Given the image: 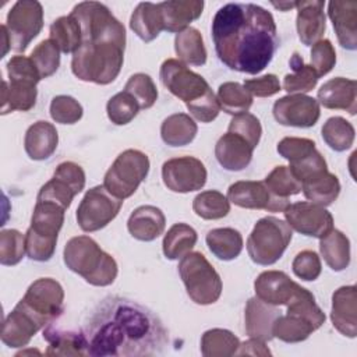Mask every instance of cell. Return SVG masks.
<instances>
[{
	"mask_svg": "<svg viewBox=\"0 0 357 357\" xmlns=\"http://www.w3.org/2000/svg\"><path fill=\"white\" fill-rule=\"evenodd\" d=\"M84 335L93 357L155 356L167 344V331L151 311L117 296L96 307Z\"/></svg>",
	"mask_w": 357,
	"mask_h": 357,
	"instance_id": "cell-1",
	"label": "cell"
},
{
	"mask_svg": "<svg viewBox=\"0 0 357 357\" xmlns=\"http://www.w3.org/2000/svg\"><path fill=\"white\" fill-rule=\"evenodd\" d=\"M212 39L219 60L230 70L258 74L279 47L273 15L254 3H227L212 20Z\"/></svg>",
	"mask_w": 357,
	"mask_h": 357,
	"instance_id": "cell-2",
	"label": "cell"
},
{
	"mask_svg": "<svg viewBox=\"0 0 357 357\" xmlns=\"http://www.w3.org/2000/svg\"><path fill=\"white\" fill-rule=\"evenodd\" d=\"M70 14L81 28V46L71 59L73 74L85 82H113L124 61V25L99 1H81Z\"/></svg>",
	"mask_w": 357,
	"mask_h": 357,
	"instance_id": "cell-3",
	"label": "cell"
},
{
	"mask_svg": "<svg viewBox=\"0 0 357 357\" xmlns=\"http://www.w3.org/2000/svg\"><path fill=\"white\" fill-rule=\"evenodd\" d=\"M63 258L66 266L92 286H109L119 273L116 259L105 252L89 236H77L67 241Z\"/></svg>",
	"mask_w": 357,
	"mask_h": 357,
	"instance_id": "cell-4",
	"label": "cell"
},
{
	"mask_svg": "<svg viewBox=\"0 0 357 357\" xmlns=\"http://www.w3.org/2000/svg\"><path fill=\"white\" fill-rule=\"evenodd\" d=\"M64 212L66 209L56 202L36 199L31 226L25 233V250L32 261L46 262L53 257Z\"/></svg>",
	"mask_w": 357,
	"mask_h": 357,
	"instance_id": "cell-5",
	"label": "cell"
},
{
	"mask_svg": "<svg viewBox=\"0 0 357 357\" xmlns=\"http://www.w3.org/2000/svg\"><path fill=\"white\" fill-rule=\"evenodd\" d=\"M284 315H279L273 324V337L284 343H298L310 337L325 322V314L315 301L314 294L304 290L287 305Z\"/></svg>",
	"mask_w": 357,
	"mask_h": 357,
	"instance_id": "cell-6",
	"label": "cell"
},
{
	"mask_svg": "<svg viewBox=\"0 0 357 357\" xmlns=\"http://www.w3.org/2000/svg\"><path fill=\"white\" fill-rule=\"evenodd\" d=\"M293 237L287 222L275 218H261L247 238V251L252 262L272 265L279 261Z\"/></svg>",
	"mask_w": 357,
	"mask_h": 357,
	"instance_id": "cell-7",
	"label": "cell"
},
{
	"mask_svg": "<svg viewBox=\"0 0 357 357\" xmlns=\"http://www.w3.org/2000/svg\"><path fill=\"white\" fill-rule=\"evenodd\" d=\"M178 273L188 297L199 305H209L222 294V279L201 252L185 254L178 264Z\"/></svg>",
	"mask_w": 357,
	"mask_h": 357,
	"instance_id": "cell-8",
	"label": "cell"
},
{
	"mask_svg": "<svg viewBox=\"0 0 357 357\" xmlns=\"http://www.w3.org/2000/svg\"><path fill=\"white\" fill-rule=\"evenodd\" d=\"M149 158L138 149L123 151L103 177L105 188L119 199L131 197L149 172Z\"/></svg>",
	"mask_w": 357,
	"mask_h": 357,
	"instance_id": "cell-9",
	"label": "cell"
},
{
	"mask_svg": "<svg viewBox=\"0 0 357 357\" xmlns=\"http://www.w3.org/2000/svg\"><path fill=\"white\" fill-rule=\"evenodd\" d=\"M64 290L52 278H40L29 284L17 305L43 329L63 312Z\"/></svg>",
	"mask_w": 357,
	"mask_h": 357,
	"instance_id": "cell-10",
	"label": "cell"
},
{
	"mask_svg": "<svg viewBox=\"0 0 357 357\" xmlns=\"http://www.w3.org/2000/svg\"><path fill=\"white\" fill-rule=\"evenodd\" d=\"M10 46L24 52L43 28V7L36 0H18L10 8L6 20Z\"/></svg>",
	"mask_w": 357,
	"mask_h": 357,
	"instance_id": "cell-11",
	"label": "cell"
},
{
	"mask_svg": "<svg viewBox=\"0 0 357 357\" xmlns=\"http://www.w3.org/2000/svg\"><path fill=\"white\" fill-rule=\"evenodd\" d=\"M123 201L112 195L105 185L89 188L81 199L75 218L84 231H96L106 227L120 212Z\"/></svg>",
	"mask_w": 357,
	"mask_h": 357,
	"instance_id": "cell-12",
	"label": "cell"
},
{
	"mask_svg": "<svg viewBox=\"0 0 357 357\" xmlns=\"http://www.w3.org/2000/svg\"><path fill=\"white\" fill-rule=\"evenodd\" d=\"M159 77L165 88L185 105L204 98L212 91L204 77L177 59L165 60L160 66Z\"/></svg>",
	"mask_w": 357,
	"mask_h": 357,
	"instance_id": "cell-13",
	"label": "cell"
},
{
	"mask_svg": "<svg viewBox=\"0 0 357 357\" xmlns=\"http://www.w3.org/2000/svg\"><path fill=\"white\" fill-rule=\"evenodd\" d=\"M84 187V169L74 162H63L56 167L53 177L40 187L36 199L52 201L67 209L71 205L74 197L79 194Z\"/></svg>",
	"mask_w": 357,
	"mask_h": 357,
	"instance_id": "cell-14",
	"label": "cell"
},
{
	"mask_svg": "<svg viewBox=\"0 0 357 357\" xmlns=\"http://www.w3.org/2000/svg\"><path fill=\"white\" fill-rule=\"evenodd\" d=\"M206 169L204 163L194 156L173 158L163 163L162 178L167 190L173 192H191L201 190L206 183Z\"/></svg>",
	"mask_w": 357,
	"mask_h": 357,
	"instance_id": "cell-15",
	"label": "cell"
},
{
	"mask_svg": "<svg viewBox=\"0 0 357 357\" xmlns=\"http://www.w3.org/2000/svg\"><path fill=\"white\" fill-rule=\"evenodd\" d=\"M284 218L287 225L308 237L322 238L333 229V218L325 206L314 202H296L290 204L284 209Z\"/></svg>",
	"mask_w": 357,
	"mask_h": 357,
	"instance_id": "cell-16",
	"label": "cell"
},
{
	"mask_svg": "<svg viewBox=\"0 0 357 357\" xmlns=\"http://www.w3.org/2000/svg\"><path fill=\"white\" fill-rule=\"evenodd\" d=\"M272 112L279 124L298 128L315 126L321 116L318 100L304 93H291L278 99Z\"/></svg>",
	"mask_w": 357,
	"mask_h": 357,
	"instance_id": "cell-17",
	"label": "cell"
},
{
	"mask_svg": "<svg viewBox=\"0 0 357 357\" xmlns=\"http://www.w3.org/2000/svg\"><path fill=\"white\" fill-rule=\"evenodd\" d=\"M227 199L245 209H264L268 212H284L289 199L275 197L264 181H236L227 190Z\"/></svg>",
	"mask_w": 357,
	"mask_h": 357,
	"instance_id": "cell-18",
	"label": "cell"
},
{
	"mask_svg": "<svg viewBox=\"0 0 357 357\" xmlns=\"http://www.w3.org/2000/svg\"><path fill=\"white\" fill-rule=\"evenodd\" d=\"M255 296L272 305H287L304 287L282 271H265L254 282Z\"/></svg>",
	"mask_w": 357,
	"mask_h": 357,
	"instance_id": "cell-19",
	"label": "cell"
},
{
	"mask_svg": "<svg viewBox=\"0 0 357 357\" xmlns=\"http://www.w3.org/2000/svg\"><path fill=\"white\" fill-rule=\"evenodd\" d=\"M357 290L354 284L342 286L332 294L331 321L337 332L347 337L357 335Z\"/></svg>",
	"mask_w": 357,
	"mask_h": 357,
	"instance_id": "cell-20",
	"label": "cell"
},
{
	"mask_svg": "<svg viewBox=\"0 0 357 357\" xmlns=\"http://www.w3.org/2000/svg\"><path fill=\"white\" fill-rule=\"evenodd\" d=\"M325 1H296L297 20L296 28L298 39L305 46H312L322 39L326 29V18L324 14Z\"/></svg>",
	"mask_w": 357,
	"mask_h": 357,
	"instance_id": "cell-21",
	"label": "cell"
},
{
	"mask_svg": "<svg viewBox=\"0 0 357 357\" xmlns=\"http://www.w3.org/2000/svg\"><path fill=\"white\" fill-rule=\"evenodd\" d=\"M328 15L339 45L347 50L357 49V3L353 0L329 1Z\"/></svg>",
	"mask_w": 357,
	"mask_h": 357,
	"instance_id": "cell-22",
	"label": "cell"
},
{
	"mask_svg": "<svg viewBox=\"0 0 357 357\" xmlns=\"http://www.w3.org/2000/svg\"><path fill=\"white\" fill-rule=\"evenodd\" d=\"M254 148L243 137L227 131L215 145V156L219 165L229 172L245 169L252 159Z\"/></svg>",
	"mask_w": 357,
	"mask_h": 357,
	"instance_id": "cell-23",
	"label": "cell"
},
{
	"mask_svg": "<svg viewBox=\"0 0 357 357\" xmlns=\"http://www.w3.org/2000/svg\"><path fill=\"white\" fill-rule=\"evenodd\" d=\"M357 84L354 79L336 77L318 89V103L326 109L346 110L354 116L357 112Z\"/></svg>",
	"mask_w": 357,
	"mask_h": 357,
	"instance_id": "cell-24",
	"label": "cell"
},
{
	"mask_svg": "<svg viewBox=\"0 0 357 357\" xmlns=\"http://www.w3.org/2000/svg\"><path fill=\"white\" fill-rule=\"evenodd\" d=\"M279 315L280 311L276 308V305L268 304L258 297L248 298L244 311L245 333L250 337H255L264 342L272 340V328Z\"/></svg>",
	"mask_w": 357,
	"mask_h": 357,
	"instance_id": "cell-25",
	"label": "cell"
},
{
	"mask_svg": "<svg viewBox=\"0 0 357 357\" xmlns=\"http://www.w3.org/2000/svg\"><path fill=\"white\" fill-rule=\"evenodd\" d=\"M166 218L163 212L153 205H142L132 211L127 220L130 234L139 241H153L163 234Z\"/></svg>",
	"mask_w": 357,
	"mask_h": 357,
	"instance_id": "cell-26",
	"label": "cell"
},
{
	"mask_svg": "<svg viewBox=\"0 0 357 357\" xmlns=\"http://www.w3.org/2000/svg\"><path fill=\"white\" fill-rule=\"evenodd\" d=\"M59 144V134L56 127L49 123L39 120L33 123L25 132L24 148L26 155L32 160L49 159Z\"/></svg>",
	"mask_w": 357,
	"mask_h": 357,
	"instance_id": "cell-27",
	"label": "cell"
},
{
	"mask_svg": "<svg viewBox=\"0 0 357 357\" xmlns=\"http://www.w3.org/2000/svg\"><path fill=\"white\" fill-rule=\"evenodd\" d=\"M163 26L167 32H181L198 20L204 10V1L199 0H169L159 3Z\"/></svg>",
	"mask_w": 357,
	"mask_h": 357,
	"instance_id": "cell-28",
	"label": "cell"
},
{
	"mask_svg": "<svg viewBox=\"0 0 357 357\" xmlns=\"http://www.w3.org/2000/svg\"><path fill=\"white\" fill-rule=\"evenodd\" d=\"M39 331L40 326L24 310L15 305L3 321L1 342L8 347H24Z\"/></svg>",
	"mask_w": 357,
	"mask_h": 357,
	"instance_id": "cell-29",
	"label": "cell"
},
{
	"mask_svg": "<svg viewBox=\"0 0 357 357\" xmlns=\"http://www.w3.org/2000/svg\"><path fill=\"white\" fill-rule=\"evenodd\" d=\"M130 28L144 42L156 39L159 33L165 31L159 3H139L131 14Z\"/></svg>",
	"mask_w": 357,
	"mask_h": 357,
	"instance_id": "cell-30",
	"label": "cell"
},
{
	"mask_svg": "<svg viewBox=\"0 0 357 357\" xmlns=\"http://www.w3.org/2000/svg\"><path fill=\"white\" fill-rule=\"evenodd\" d=\"M36 84L20 79H4L1 89V114L14 110H31L36 103Z\"/></svg>",
	"mask_w": 357,
	"mask_h": 357,
	"instance_id": "cell-31",
	"label": "cell"
},
{
	"mask_svg": "<svg viewBox=\"0 0 357 357\" xmlns=\"http://www.w3.org/2000/svg\"><path fill=\"white\" fill-rule=\"evenodd\" d=\"M43 337L49 342L47 356H86L88 343L84 333L63 332L47 325Z\"/></svg>",
	"mask_w": 357,
	"mask_h": 357,
	"instance_id": "cell-32",
	"label": "cell"
},
{
	"mask_svg": "<svg viewBox=\"0 0 357 357\" xmlns=\"http://www.w3.org/2000/svg\"><path fill=\"white\" fill-rule=\"evenodd\" d=\"M319 251L326 265L335 271H344L350 264V241L337 229H332L319 238Z\"/></svg>",
	"mask_w": 357,
	"mask_h": 357,
	"instance_id": "cell-33",
	"label": "cell"
},
{
	"mask_svg": "<svg viewBox=\"0 0 357 357\" xmlns=\"http://www.w3.org/2000/svg\"><path fill=\"white\" fill-rule=\"evenodd\" d=\"M304 197L314 204L328 206L336 201L340 194L339 178L329 170L317 174L301 183Z\"/></svg>",
	"mask_w": 357,
	"mask_h": 357,
	"instance_id": "cell-34",
	"label": "cell"
},
{
	"mask_svg": "<svg viewBox=\"0 0 357 357\" xmlns=\"http://www.w3.org/2000/svg\"><path fill=\"white\" fill-rule=\"evenodd\" d=\"M174 52L177 60L185 66H204L206 63V47L201 32L197 28L188 26L184 31L176 33Z\"/></svg>",
	"mask_w": 357,
	"mask_h": 357,
	"instance_id": "cell-35",
	"label": "cell"
},
{
	"mask_svg": "<svg viewBox=\"0 0 357 357\" xmlns=\"http://www.w3.org/2000/svg\"><path fill=\"white\" fill-rule=\"evenodd\" d=\"M198 127L185 113H174L166 117L160 126V137L169 146H184L194 141Z\"/></svg>",
	"mask_w": 357,
	"mask_h": 357,
	"instance_id": "cell-36",
	"label": "cell"
},
{
	"mask_svg": "<svg viewBox=\"0 0 357 357\" xmlns=\"http://www.w3.org/2000/svg\"><path fill=\"white\" fill-rule=\"evenodd\" d=\"M205 240L209 251L222 261L237 258L243 250V236L233 227L212 229L208 231Z\"/></svg>",
	"mask_w": 357,
	"mask_h": 357,
	"instance_id": "cell-37",
	"label": "cell"
},
{
	"mask_svg": "<svg viewBox=\"0 0 357 357\" xmlns=\"http://www.w3.org/2000/svg\"><path fill=\"white\" fill-rule=\"evenodd\" d=\"M197 231L187 223L173 225L163 237L162 248L167 259H178L188 254L197 244Z\"/></svg>",
	"mask_w": 357,
	"mask_h": 357,
	"instance_id": "cell-38",
	"label": "cell"
},
{
	"mask_svg": "<svg viewBox=\"0 0 357 357\" xmlns=\"http://www.w3.org/2000/svg\"><path fill=\"white\" fill-rule=\"evenodd\" d=\"M50 40L63 53H75L81 46V28L78 21L71 15H63L54 20L49 28Z\"/></svg>",
	"mask_w": 357,
	"mask_h": 357,
	"instance_id": "cell-39",
	"label": "cell"
},
{
	"mask_svg": "<svg viewBox=\"0 0 357 357\" xmlns=\"http://www.w3.org/2000/svg\"><path fill=\"white\" fill-rule=\"evenodd\" d=\"M290 68L291 73L286 74L283 78V89L291 95V93H305L315 88L319 77L315 73V70L305 64L303 57L298 53H294L290 59Z\"/></svg>",
	"mask_w": 357,
	"mask_h": 357,
	"instance_id": "cell-40",
	"label": "cell"
},
{
	"mask_svg": "<svg viewBox=\"0 0 357 357\" xmlns=\"http://www.w3.org/2000/svg\"><path fill=\"white\" fill-rule=\"evenodd\" d=\"M240 340L227 329L213 328L201 337V353L205 357H230L237 354Z\"/></svg>",
	"mask_w": 357,
	"mask_h": 357,
	"instance_id": "cell-41",
	"label": "cell"
},
{
	"mask_svg": "<svg viewBox=\"0 0 357 357\" xmlns=\"http://www.w3.org/2000/svg\"><path fill=\"white\" fill-rule=\"evenodd\" d=\"M321 132L325 144L336 152L349 149L353 145L356 137L353 124L340 116L329 117L324 123Z\"/></svg>",
	"mask_w": 357,
	"mask_h": 357,
	"instance_id": "cell-42",
	"label": "cell"
},
{
	"mask_svg": "<svg viewBox=\"0 0 357 357\" xmlns=\"http://www.w3.org/2000/svg\"><path fill=\"white\" fill-rule=\"evenodd\" d=\"M218 102L223 112L237 116L247 113L252 105V95L238 82H223L218 89Z\"/></svg>",
	"mask_w": 357,
	"mask_h": 357,
	"instance_id": "cell-43",
	"label": "cell"
},
{
	"mask_svg": "<svg viewBox=\"0 0 357 357\" xmlns=\"http://www.w3.org/2000/svg\"><path fill=\"white\" fill-rule=\"evenodd\" d=\"M192 209L197 216L206 220H216L227 216L230 212V201L226 195L216 190L199 192L192 201Z\"/></svg>",
	"mask_w": 357,
	"mask_h": 357,
	"instance_id": "cell-44",
	"label": "cell"
},
{
	"mask_svg": "<svg viewBox=\"0 0 357 357\" xmlns=\"http://www.w3.org/2000/svg\"><path fill=\"white\" fill-rule=\"evenodd\" d=\"M264 183L269 188V191L278 197L289 199V197L296 195L301 191V183L294 177L289 166H276L273 170L265 177Z\"/></svg>",
	"mask_w": 357,
	"mask_h": 357,
	"instance_id": "cell-45",
	"label": "cell"
},
{
	"mask_svg": "<svg viewBox=\"0 0 357 357\" xmlns=\"http://www.w3.org/2000/svg\"><path fill=\"white\" fill-rule=\"evenodd\" d=\"M139 106L135 99L126 91H121L112 96L106 105L109 120L116 126L128 124L139 112Z\"/></svg>",
	"mask_w": 357,
	"mask_h": 357,
	"instance_id": "cell-46",
	"label": "cell"
},
{
	"mask_svg": "<svg viewBox=\"0 0 357 357\" xmlns=\"http://www.w3.org/2000/svg\"><path fill=\"white\" fill-rule=\"evenodd\" d=\"M29 57L33 61L40 78L53 75L60 66V49L50 39H45L38 43Z\"/></svg>",
	"mask_w": 357,
	"mask_h": 357,
	"instance_id": "cell-47",
	"label": "cell"
},
{
	"mask_svg": "<svg viewBox=\"0 0 357 357\" xmlns=\"http://www.w3.org/2000/svg\"><path fill=\"white\" fill-rule=\"evenodd\" d=\"M124 91L135 99L139 109L152 107L158 99L156 85L145 73H137L131 75L124 86Z\"/></svg>",
	"mask_w": 357,
	"mask_h": 357,
	"instance_id": "cell-48",
	"label": "cell"
},
{
	"mask_svg": "<svg viewBox=\"0 0 357 357\" xmlns=\"http://www.w3.org/2000/svg\"><path fill=\"white\" fill-rule=\"evenodd\" d=\"M25 250V236L15 229L1 230L0 233V264L6 266L17 265Z\"/></svg>",
	"mask_w": 357,
	"mask_h": 357,
	"instance_id": "cell-49",
	"label": "cell"
},
{
	"mask_svg": "<svg viewBox=\"0 0 357 357\" xmlns=\"http://www.w3.org/2000/svg\"><path fill=\"white\" fill-rule=\"evenodd\" d=\"M49 112L52 119L60 124H75L84 114L81 103L68 95L54 96L50 102Z\"/></svg>",
	"mask_w": 357,
	"mask_h": 357,
	"instance_id": "cell-50",
	"label": "cell"
},
{
	"mask_svg": "<svg viewBox=\"0 0 357 357\" xmlns=\"http://www.w3.org/2000/svg\"><path fill=\"white\" fill-rule=\"evenodd\" d=\"M227 131L243 137L255 149L261 139L262 127H261V123L257 119V116H254L251 113H241V114L233 116Z\"/></svg>",
	"mask_w": 357,
	"mask_h": 357,
	"instance_id": "cell-51",
	"label": "cell"
},
{
	"mask_svg": "<svg viewBox=\"0 0 357 357\" xmlns=\"http://www.w3.org/2000/svg\"><path fill=\"white\" fill-rule=\"evenodd\" d=\"M289 169L291 170L294 177L300 183H303V181H305V180L317 176V174H321V173L326 172L328 165H326V160L324 159V156L321 155V152L318 149H314L305 158L290 163Z\"/></svg>",
	"mask_w": 357,
	"mask_h": 357,
	"instance_id": "cell-52",
	"label": "cell"
},
{
	"mask_svg": "<svg viewBox=\"0 0 357 357\" xmlns=\"http://www.w3.org/2000/svg\"><path fill=\"white\" fill-rule=\"evenodd\" d=\"M336 64V52L329 39H321L312 45L311 49V67L318 77L326 75Z\"/></svg>",
	"mask_w": 357,
	"mask_h": 357,
	"instance_id": "cell-53",
	"label": "cell"
},
{
	"mask_svg": "<svg viewBox=\"0 0 357 357\" xmlns=\"http://www.w3.org/2000/svg\"><path fill=\"white\" fill-rule=\"evenodd\" d=\"M315 148V142L310 138H298V137H286L278 142L276 151L278 153L289 160V163L297 162L307 155H310Z\"/></svg>",
	"mask_w": 357,
	"mask_h": 357,
	"instance_id": "cell-54",
	"label": "cell"
},
{
	"mask_svg": "<svg viewBox=\"0 0 357 357\" xmlns=\"http://www.w3.org/2000/svg\"><path fill=\"white\" fill-rule=\"evenodd\" d=\"M291 269L294 275L301 280L312 282L321 275V259L315 251L304 250L294 257Z\"/></svg>",
	"mask_w": 357,
	"mask_h": 357,
	"instance_id": "cell-55",
	"label": "cell"
},
{
	"mask_svg": "<svg viewBox=\"0 0 357 357\" xmlns=\"http://www.w3.org/2000/svg\"><path fill=\"white\" fill-rule=\"evenodd\" d=\"M7 75L8 79H20V81H29L33 84H38L42 78L31 60V57L26 56H13L7 61Z\"/></svg>",
	"mask_w": 357,
	"mask_h": 357,
	"instance_id": "cell-56",
	"label": "cell"
},
{
	"mask_svg": "<svg viewBox=\"0 0 357 357\" xmlns=\"http://www.w3.org/2000/svg\"><path fill=\"white\" fill-rule=\"evenodd\" d=\"M185 106H187L190 114L201 123L213 121L220 112L218 98L212 91L208 95H205L204 98H201L190 105H185Z\"/></svg>",
	"mask_w": 357,
	"mask_h": 357,
	"instance_id": "cell-57",
	"label": "cell"
},
{
	"mask_svg": "<svg viewBox=\"0 0 357 357\" xmlns=\"http://www.w3.org/2000/svg\"><path fill=\"white\" fill-rule=\"evenodd\" d=\"M243 86L252 96H257V98L273 96L282 89L279 78L275 74H266V75H262V77H258V78L245 79Z\"/></svg>",
	"mask_w": 357,
	"mask_h": 357,
	"instance_id": "cell-58",
	"label": "cell"
},
{
	"mask_svg": "<svg viewBox=\"0 0 357 357\" xmlns=\"http://www.w3.org/2000/svg\"><path fill=\"white\" fill-rule=\"evenodd\" d=\"M237 354H250V356H271V350L265 346L264 340L250 337L247 342L240 343V347L237 350Z\"/></svg>",
	"mask_w": 357,
	"mask_h": 357,
	"instance_id": "cell-59",
	"label": "cell"
},
{
	"mask_svg": "<svg viewBox=\"0 0 357 357\" xmlns=\"http://www.w3.org/2000/svg\"><path fill=\"white\" fill-rule=\"evenodd\" d=\"M272 6H273V7H276V8H279V10H282V11H289L290 8L296 7V1H293V3H289V1H283V3H272Z\"/></svg>",
	"mask_w": 357,
	"mask_h": 357,
	"instance_id": "cell-60",
	"label": "cell"
}]
</instances>
